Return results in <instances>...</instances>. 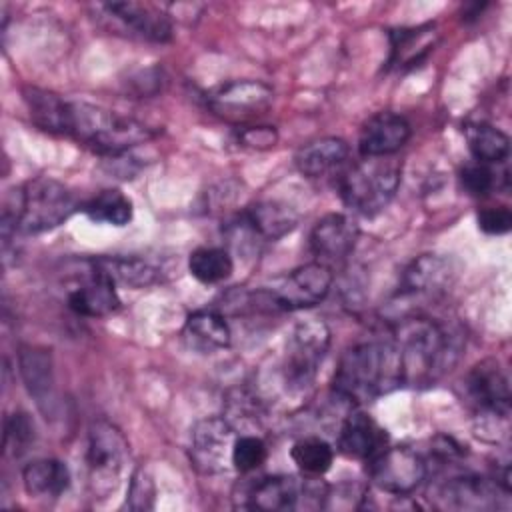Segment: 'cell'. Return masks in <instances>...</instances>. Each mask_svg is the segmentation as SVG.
Masks as SVG:
<instances>
[{
	"label": "cell",
	"mask_w": 512,
	"mask_h": 512,
	"mask_svg": "<svg viewBox=\"0 0 512 512\" xmlns=\"http://www.w3.org/2000/svg\"><path fill=\"white\" fill-rule=\"evenodd\" d=\"M368 476L380 490L394 496H406L426 478V462L412 448L384 446L368 460Z\"/></svg>",
	"instance_id": "9c48e42d"
},
{
	"label": "cell",
	"mask_w": 512,
	"mask_h": 512,
	"mask_svg": "<svg viewBox=\"0 0 512 512\" xmlns=\"http://www.w3.org/2000/svg\"><path fill=\"white\" fill-rule=\"evenodd\" d=\"M236 440L234 426L220 416H210L192 428L190 460L202 474L222 472L232 464V446Z\"/></svg>",
	"instance_id": "7c38bea8"
},
{
	"label": "cell",
	"mask_w": 512,
	"mask_h": 512,
	"mask_svg": "<svg viewBox=\"0 0 512 512\" xmlns=\"http://www.w3.org/2000/svg\"><path fill=\"white\" fill-rule=\"evenodd\" d=\"M460 182L472 196H486L498 186V174L484 162H470L460 170Z\"/></svg>",
	"instance_id": "e575fe53"
},
{
	"label": "cell",
	"mask_w": 512,
	"mask_h": 512,
	"mask_svg": "<svg viewBox=\"0 0 512 512\" xmlns=\"http://www.w3.org/2000/svg\"><path fill=\"white\" fill-rule=\"evenodd\" d=\"M434 38V24L418 28H402L392 36V56L390 66H410L416 64L430 48Z\"/></svg>",
	"instance_id": "f1b7e54d"
},
{
	"label": "cell",
	"mask_w": 512,
	"mask_h": 512,
	"mask_svg": "<svg viewBox=\"0 0 512 512\" xmlns=\"http://www.w3.org/2000/svg\"><path fill=\"white\" fill-rule=\"evenodd\" d=\"M402 164L394 156H370L352 164L340 178V196L362 216H376L400 186Z\"/></svg>",
	"instance_id": "5b68a950"
},
{
	"label": "cell",
	"mask_w": 512,
	"mask_h": 512,
	"mask_svg": "<svg viewBox=\"0 0 512 512\" xmlns=\"http://www.w3.org/2000/svg\"><path fill=\"white\" fill-rule=\"evenodd\" d=\"M86 270L70 284L68 306L80 316H106L120 306L116 284L106 278L94 264L92 258L84 262Z\"/></svg>",
	"instance_id": "9a60e30c"
},
{
	"label": "cell",
	"mask_w": 512,
	"mask_h": 512,
	"mask_svg": "<svg viewBox=\"0 0 512 512\" xmlns=\"http://www.w3.org/2000/svg\"><path fill=\"white\" fill-rule=\"evenodd\" d=\"M22 382L28 394L36 400L38 408L48 416L56 404L54 396V370L52 356L40 346H22L18 354Z\"/></svg>",
	"instance_id": "44dd1931"
},
{
	"label": "cell",
	"mask_w": 512,
	"mask_h": 512,
	"mask_svg": "<svg viewBox=\"0 0 512 512\" xmlns=\"http://www.w3.org/2000/svg\"><path fill=\"white\" fill-rule=\"evenodd\" d=\"M330 346V330L318 318L300 320L288 340L284 354V382L290 390H306L318 372Z\"/></svg>",
	"instance_id": "52a82bcc"
},
{
	"label": "cell",
	"mask_w": 512,
	"mask_h": 512,
	"mask_svg": "<svg viewBox=\"0 0 512 512\" xmlns=\"http://www.w3.org/2000/svg\"><path fill=\"white\" fill-rule=\"evenodd\" d=\"M232 256L224 248L202 246L188 258L190 274L202 284H218L232 274Z\"/></svg>",
	"instance_id": "f546056e"
},
{
	"label": "cell",
	"mask_w": 512,
	"mask_h": 512,
	"mask_svg": "<svg viewBox=\"0 0 512 512\" xmlns=\"http://www.w3.org/2000/svg\"><path fill=\"white\" fill-rule=\"evenodd\" d=\"M478 228L486 234H506L512 226V214L508 208L504 206H498V208H482L478 212Z\"/></svg>",
	"instance_id": "8d00e7d4"
},
{
	"label": "cell",
	"mask_w": 512,
	"mask_h": 512,
	"mask_svg": "<svg viewBox=\"0 0 512 512\" xmlns=\"http://www.w3.org/2000/svg\"><path fill=\"white\" fill-rule=\"evenodd\" d=\"M410 138V124L396 112H378L370 116L358 138V150L364 158L394 156Z\"/></svg>",
	"instance_id": "d6986e66"
},
{
	"label": "cell",
	"mask_w": 512,
	"mask_h": 512,
	"mask_svg": "<svg viewBox=\"0 0 512 512\" xmlns=\"http://www.w3.org/2000/svg\"><path fill=\"white\" fill-rule=\"evenodd\" d=\"M386 446V430L364 410H352L338 432V448L354 460H370Z\"/></svg>",
	"instance_id": "ffe728a7"
},
{
	"label": "cell",
	"mask_w": 512,
	"mask_h": 512,
	"mask_svg": "<svg viewBox=\"0 0 512 512\" xmlns=\"http://www.w3.org/2000/svg\"><path fill=\"white\" fill-rule=\"evenodd\" d=\"M78 208L76 196L58 180L38 176L10 192L2 210V236L10 232L40 234L60 226Z\"/></svg>",
	"instance_id": "3957f363"
},
{
	"label": "cell",
	"mask_w": 512,
	"mask_h": 512,
	"mask_svg": "<svg viewBox=\"0 0 512 512\" xmlns=\"http://www.w3.org/2000/svg\"><path fill=\"white\" fill-rule=\"evenodd\" d=\"M106 12V18L114 22L122 32L148 40V42H168L172 36V26L168 16L140 2H110L100 6Z\"/></svg>",
	"instance_id": "5bb4252c"
},
{
	"label": "cell",
	"mask_w": 512,
	"mask_h": 512,
	"mask_svg": "<svg viewBox=\"0 0 512 512\" xmlns=\"http://www.w3.org/2000/svg\"><path fill=\"white\" fill-rule=\"evenodd\" d=\"M130 458L128 440L106 420H96L88 428L86 470L88 488L94 498H108L122 482Z\"/></svg>",
	"instance_id": "8992f818"
},
{
	"label": "cell",
	"mask_w": 512,
	"mask_h": 512,
	"mask_svg": "<svg viewBox=\"0 0 512 512\" xmlns=\"http://www.w3.org/2000/svg\"><path fill=\"white\" fill-rule=\"evenodd\" d=\"M328 486L318 476H268L248 492V508L278 512L326 506Z\"/></svg>",
	"instance_id": "ba28073f"
},
{
	"label": "cell",
	"mask_w": 512,
	"mask_h": 512,
	"mask_svg": "<svg viewBox=\"0 0 512 512\" xmlns=\"http://www.w3.org/2000/svg\"><path fill=\"white\" fill-rule=\"evenodd\" d=\"M348 154H350V148L342 138L326 136L302 146L296 152L294 162H296V168L306 178H326L344 168Z\"/></svg>",
	"instance_id": "7402d4cb"
},
{
	"label": "cell",
	"mask_w": 512,
	"mask_h": 512,
	"mask_svg": "<svg viewBox=\"0 0 512 512\" xmlns=\"http://www.w3.org/2000/svg\"><path fill=\"white\" fill-rule=\"evenodd\" d=\"M390 336L398 346L404 386H428L458 360L460 340L446 324L424 316L400 318Z\"/></svg>",
	"instance_id": "6da1fadb"
},
{
	"label": "cell",
	"mask_w": 512,
	"mask_h": 512,
	"mask_svg": "<svg viewBox=\"0 0 512 512\" xmlns=\"http://www.w3.org/2000/svg\"><path fill=\"white\" fill-rule=\"evenodd\" d=\"M126 506L132 510H148L154 506V484L144 470H138L132 476L128 496H126Z\"/></svg>",
	"instance_id": "d590c367"
},
{
	"label": "cell",
	"mask_w": 512,
	"mask_h": 512,
	"mask_svg": "<svg viewBox=\"0 0 512 512\" xmlns=\"http://www.w3.org/2000/svg\"><path fill=\"white\" fill-rule=\"evenodd\" d=\"M358 226L346 214H326L310 232V250L326 266L338 264L352 254L358 240Z\"/></svg>",
	"instance_id": "e0dca14e"
},
{
	"label": "cell",
	"mask_w": 512,
	"mask_h": 512,
	"mask_svg": "<svg viewBox=\"0 0 512 512\" xmlns=\"http://www.w3.org/2000/svg\"><path fill=\"white\" fill-rule=\"evenodd\" d=\"M68 136L76 138L98 154L118 156L126 154L138 144L152 140L156 132L136 118L116 114L102 106L70 102Z\"/></svg>",
	"instance_id": "277c9868"
},
{
	"label": "cell",
	"mask_w": 512,
	"mask_h": 512,
	"mask_svg": "<svg viewBox=\"0 0 512 512\" xmlns=\"http://www.w3.org/2000/svg\"><path fill=\"white\" fill-rule=\"evenodd\" d=\"M404 386L400 352L392 336H382L350 346L334 372L332 388L350 404L376 400Z\"/></svg>",
	"instance_id": "7a4b0ae2"
},
{
	"label": "cell",
	"mask_w": 512,
	"mask_h": 512,
	"mask_svg": "<svg viewBox=\"0 0 512 512\" xmlns=\"http://www.w3.org/2000/svg\"><path fill=\"white\" fill-rule=\"evenodd\" d=\"M332 286V270L322 262H308L288 272L268 288L278 310H302L320 304Z\"/></svg>",
	"instance_id": "8fae6325"
},
{
	"label": "cell",
	"mask_w": 512,
	"mask_h": 512,
	"mask_svg": "<svg viewBox=\"0 0 512 512\" xmlns=\"http://www.w3.org/2000/svg\"><path fill=\"white\" fill-rule=\"evenodd\" d=\"M498 490L502 488L496 484V480L490 482L488 478L476 474H456L438 484L434 500L440 508L492 510L498 506Z\"/></svg>",
	"instance_id": "2e32d148"
},
{
	"label": "cell",
	"mask_w": 512,
	"mask_h": 512,
	"mask_svg": "<svg viewBox=\"0 0 512 512\" xmlns=\"http://www.w3.org/2000/svg\"><path fill=\"white\" fill-rule=\"evenodd\" d=\"M32 122L50 134L68 136L70 130V102L50 90L28 86L22 90Z\"/></svg>",
	"instance_id": "cb8c5ba5"
},
{
	"label": "cell",
	"mask_w": 512,
	"mask_h": 512,
	"mask_svg": "<svg viewBox=\"0 0 512 512\" xmlns=\"http://www.w3.org/2000/svg\"><path fill=\"white\" fill-rule=\"evenodd\" d=\"M290 456L306 476H322L330 470L334 460L332 446L318 436H306L294 442Z\"/></svg>",
	"instance_id": "1f68e13d"
},
{
	"label": "cell",
	"mask_w": 512,
	"mask_h": 512,
	"mask_svg": "<svg viewBox=\"0 0 512 512\" xmlns=\"http://www.w3.org/2000/svg\"><path fill=\"white\" fill-rule=\"evenodd\" d=\"M468 148L476 162L502 164L510 154V138L492 124H468L466 126Z\"/></svg>",
	"instance_id": "83f0119b"
},
{
	"label": "cell",
	"mask_w": 512,
	"mask_h": 512,
	"mask_svg": "<svg viewBox=\"0 0 512 512\" xmlns=\"http://www.w3.org/2000/svg\"><path fill=\"white\" fill-rule=\"evenodd\" d=\"M244 228L262 240H280L296 228V212L282 202H256L240 216Z\"/></svg>",
	"instance_id": "603a6c76"
},
{
	"label": "cell",
	"mask_w": 512,
	"mask_h": 512,
	"mask_svg": "<svg viewBox=\"0 0 512 512\" xmlns=\"http://www.w3.org/2000/svg\"><path fill=\"white\" fill-rule=\"evenodd\" d=\"M92 264L114 284L128 288H144L158 282L160 272L144 258L136 256H102L92 258Z\"/></svg>",
	"instance_id": "4316f807"
},
{
	"label": "cell",
	"mask_w": 512,
	"mask_h": 512,
	"mask_svg": "<svg viewBox=\"0 0 512 512\" xmlns=\"http://www.w3.org/2000/svg\"><path fill=\"white\" fill-rule=\"evenodd\" d=\"M466 394L478 410L490 416L506 418L510 412V382L504 368L492 358L468 372Z\"/></svg>",
	"instance_id": "4fadbf2b"
},
{
	"label": "cell",
	"mask_w": 512,
	"mask_h": 512,
	"mask_svg": "<svg viewBox=\"0 0 512 512\" xmlns=\"http://www.w3.org/2000/svg\"><path fill=\"white\" fill-rule=\"evenodd\" d=\"M272 100V88L260 80H232L206 96L208 108L228 122L254 120L272 106Z\"/></svg>",
	"instance_id": "30bf717a"
},
{
	"label": "cell",
	"mask_w": 512,
	"mask_h": 512,
	"mask_svg": "<svg viewBox=\"0 0 512 512\" xmlns=\"http://www.w3.org/2000/svg\"><path fill=\"white\" fill-rule=\"evenodd\" d=\"M266 444L260 436L254 434H242L236 436L232 446V466L238 472H252L266 460Z\"/></svg>",
	"instance_id": "d6a6232c"
},
{
	"label": "cell",
	"mask_w": 512,
	"mask_h": 512,
	"mask_svg": "<svg viewBox=\"0 0 512 512\" xmlns=\"http://www.w3.org/2000/svg\"><path fill=\"white\" fill-rule=\"evenodd\" d=\"M34 442V422L26 412H14L6 422L4 448L14 458L22 456Z\"/></svg>",
	"instance_id": "836d02e7"
},
{
	"label": "cell",
	"mask_w": 512,
	"mask_h": 512,
	"mask_svg": "<svg viewBox=\"0 0 512 512\" xmlns=\"http://www.w3.org/2000/svg\"><path fill=\"white\" fill-rule=\"evenodd\" d=\"M84 212L94 222L126 226L132 220V200L120 190H102L84 204Z\"/></svg>",
	"instance_id": "4dcf8cb0"
},
{
	"label": "cell",
	"mask_w": 512,
	"mask_h": 512,
	"mask_svg": "<svg viewBox=\"0 0 512 512\" xmlns=\"http://www.w3.org/2000/svg\"><path fill=\"white\" fill-rule=\"evenodd\" d=\"M454 282L452 262L438 254H422L402 274L400 296L414 298H438Z\"/></svg>",
	"instance_id": "ac0fdd59"
},
{
	"label": "cell",
	"mask_w": 512,
	"mask_h": 512,
	"mask_svg": "<svg viewBox=\"0 0 512 512\" xmlns=\"http://www.w3.org/2000/svg\"><path fill=\"white\" fill-rule=\"evenodd\" d=\"M22 484L32 498L52 500L62 496L68 488L70 472L66 464L56 458H38L24 466Z\"/></svg>",
	"instance_id": "484cf974"
},
{
	"label": "cell",
	"mask_w": 512,
	"mask_h": 512,
	"mask_svg": "<svg viewBox=\"0 0 512 512\" xmlns=\"http://www.w3.org/2000/svg\"><path fill=\"white\" fill-rule=\"evenodd\" d=\"M182 336L186 344L198 352L222 350L230 344V326L226 318L216 310H196L186 322Z\"/></svg>",
	"instance_id": "d4e9b609"
},
{
	"label": "cell",
	"mask_w": 512,
	"mask_h": 512,
	"mask_svg": "<svg viewBox=\"0 0 512 512\" xmlns=\"http://www.w3.org/2000/svg\"><path fill=\"white\" fill-rule=\"evenodd\" d=\"M238 140L242 142V146L264 150V148H270L276 144L278 134H276L274 126H250L240 132Z\"/></svg>",
	"instance_id": "74e56055"
}]
</instances>
